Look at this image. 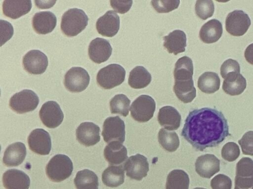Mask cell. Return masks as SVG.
I'll return each instance as SVG.
<instances>
[{
	"instance_id": "obj_1",
	"label": "cell",
	"mask_w": 253,
	"mask_h": 189,
	"mask_svg": "<svg viewBox=\"0 0 253 189\" xmlns=\"http://www.w3.org/2000/svg\"><path fill=\"white\" fill-rule=\"evenodd\" d=\"M181 135L196 150L203 151L218 146L230 134L223 113L206 107L189 112Z\"/></svg>"
},
{
	"instance_id": "obj_2",
	"label": "cell",
	"mask_w": 253,
	"mask_h": 189,
	"mask_svg": "<svg viewBox=\"0 0 253 189\" xmlns=\"http://www.w3.org/2000/svg\"><path fill=\"white\" fill-rule=\"evenodd\" d=\"M88 21V18L84 11L77 8H71L62 16L61 30L66 36H75L85 28Z\"/></svg>"
},
{
	"instance_id": "obj_3",
	"label": "cell",
	"mask_w": 253,
	"mask_h": 189,
	"mask_svg": "<svg viewBox=\"0 0 253 189\" xmlns=\"http://www.w3.org/2000/svg\"><path fill=\"white\" fill-rule=\"evenodd\" d=\"M73 170L72 160L66 155L58 154L53 156L45 167L46 174L54 182H60L69 178Z\"/></svg>"
},
{
	"instance_id": "obj_4",
	"label": "cell",
	"mask_w": 253,
	"mask_h": 189,
	"mask_svg": "<svg viewBox=\"0 0 253 189\" xmlns=\"http://www.w3.org/2000/svg\"><path fill=\"white\" fill-rule=\"evenodd\" d=\"M126 70L120 64H110L101 68L96 76L97 84L104 89H111L125 80Z\"/></svg>"
},
{
	"instance_id": "obj_5",
	"label": "cell",
	"mask_w": 253,
	"mask_h": 189,
	"mask_svg": "<svg viewBox=\"0 0 253 189\" xmlns=\"http://www.w3.org/2000/svg\"><path fill=\"white\" fill-rule=\"evenodd\" d=\"M39 103L38 95L31 90H23L13 94L9 102L10 108L18 114L34 110Z\"/></svg>"
},
{
	"instance_id": "obj_6",
	"label": "cell",
	"mask_w": 253,
	"mask_h": 189,
	"mask_svg": "<svg viewBox=\"0 0 253 189\" xmlns=\"http://www.w3.org/2000/svg\"><path fill=\"white\" fill-rule=\"evenodd\" d=\"M155 109L156 103L151 96L141 95L132 103L130 115L136 121L147 122L153 117Z\"/></svg>"
},
{
	"instance_id": "obj_7",
	"label": "cell",
	"mask_w": 253,
	"mask_h": 189,
	"mask_svg": "<svg viewBox=\"0 0 253 189\" xmlns=\"http://www.w3.org/2000/svg\"><path fill=\"white\" fill-rule=\"evenodd\" d=\"M90 76L81 67H73L65 74L64 86L70 92L79 93L84 91L89 85Z\"/></svg>"
},
{
	"instance_id": "obj_8",
	"label": "cell",
	"mask_w": 253,
	"mask_h": 189,
	"mask_svg": "<svg viewBox=\"0 0 253 189\" xmlns=\"http://www.w3.org/2000/svg\"><path fill=\"white\" fill-rule=\"evenodd\" d=\"M251 24V19L248 15L241 10H236L229 13L225 20L227 32L235 36L244 35Z\"/></svg>"
},
{
	"instance_id": "obj_9",
	"label": "cell",
	"mask_w": 253,
	"mask_h": 189,
	"mask_svg": "<svg viewBox=\"0 0 253 189\" xmlns=\"http://www.w3.org/2000/svg\"><path fill=\"white\" fill-rule=\"evenodd\" d=\"M234 189H253V160L242 158L237 163Z\"/></svg>"
},
{
	"instance_id": "obj_10",
	"label": "cell",
	"mask_w": 253,
	"mask_h": 189,
	"mask_svg": "<svg viewBox=\"0 0 253 189\" xmlns=\"http://www.w3.org/2000/svg\"><path fill=\"white\" fill-rule=\"evenodd\" d=\"M125 133V123L119 116L110 117L104 121L102 135L106 143L119 141L123 144Z\"/></svg>"
},
{
	"instance_id": "obj_11",
	"label": "cell",
	"mask_w": 253,
	"mask_h": 189,
	"mask_svg": "<svg viewBox=\"0 0 253 189\" xmlns=\"http://www.w3.org/2000/svg\"><path fill=\"white\" fill-rule=\"evenodd\" d=\"M39 116L42 124L46 127L54 128L62 122L64 115L59 105L54 101H48L42 106Z\"/></svg>"
},
{
	"instance_id": "obj_12",
	"label": "cell",
	"mask_w": 253,
	"mask_h": 189,
	"mask_svg": "<svg viewBox=\"0 0 253 189\" xmlns=\"http://www.w3.org/2000/svg\"><path fill=\"white\" fill-rule=\"evenodd\" d=\"M123 167L127 177L137 181L146 177L149 169L147 158L139 154L129 157Z\"/></svg>"
},
{
	"instance_id": "obj_13",
	"label": "cell",
	"mask_w": 253,
	"mask_h": 189,
	"mask_svg": "<svg viewBox=\"0 0 253 189\" xmlns=\"http://www.w3.org/2000/svg\"><path fill=\"white\" fill-rule=\"evenodd\" d=\"M22 64L26 71L32 74L43 73L48 65L47 56L39 50H32L23 57Z\"/></svg>"
},
{
	"instance_id": "obj_14",
	"label": "cell",
	"mask_w": 253,
	"mask_h": 189,
	"mask_svg": "<svg viewBox=\"0 0 253 189\" xmlns=\"http://www.w3.org/2000/svg\"><path fill=\"white\" fill-rule=\"evenodd\" d=\"M28 142L30 149L40 155H48L51 148L50 135L42 128H36L29 134Z\"/></svg>"
},
{
	"instance_id": "obj_15",
	"label": "cell",
	"mask_w": 253,
	"mask_h": 189,
	"mask_svg": "<svg viewBox=\"0 0 253 189\" xmlns=\"http://www.w3.org/2000/svg\"><path fill=\"white\" fill-rule=\"evenodd\" d=\"M120 20L118 15L113 10H109L98 19L96 28L98 32L104 36L113 37L118 32Z\"/></svg>"
},
{
	"instance_id": "obj_16",
	"label": "cell",
	"mask_w": 253,
	"mask_h": 189,
	"mask_svg": "<svg viewBox=\"0 0 253 189\" xmlns=\"http://www.w3.org/2000/svg\"><path fill=\"white\" fill-rule=\"evenodd\" d=\"M100 128L92 122L81 123L76 129V138L81 144L89 147L97 144L100 140Z\"/></svg>"
},
{
	"instance_id": "obj_17",
	"label": "cell",
	"mask_w": 253,
	"mask_h": 189,
	"mask_svg": "<svg viewBox=\"0 0 253 189\" xmlns=\"http://www.w3.org/2000/svg\"><path fill=\"white\" fill-rule=\"evenodd\" d=\"M112 48L109 42L102 38L93 39L88 46L90 59L97 63L107 61L112 54Z\"/></svg>"
},
{
	"instance_id": "obj_18",
	"label": "cell",
	"mask_w": 253,
	"mask_h": 189,
	"mask_svg": "<svg viewBox=\"0 0 253 189\" xmlns=\"http://www.w3.org/2000/svg\"><path fill=\"white\" fill-rule=\"evenodd\" d=\"M195 170L202 177L210 178L220 170V160L213 155L199 157L195 162Z\"/></svg>"
},
{
	"instance_id": "obj_19",
	"label": "cell",
	"mask_w": 253,
	"mask_h": 189,
	"mask_svg": "<svg viewBox=\"0 0 253 189\" xmlns=\"http://www.w3.org/2000/svg\"><path fill=\"white\" fill-rule=\"evenodd\" d=\"M2 183L6 189H28L30 179L22 171L11 169L3 173Z\"/></svg>"
},
{
	"instance_id": "obj_20",
	"label": "cell",
	"mask_w": 253,
	"mask_h": 189,
	"mask_svg": "<svg viewBox=\"0 0 253 189\" xmlns=\"http://www.w3.org/2000/svg\"><path fill=\"white\" fill-rule=\"evenodd\" d=\"M33 28L38 34H45L51 32L55 28L57 18L50 11L36 13L33 18Z\"/></svg>"
},
{
	"instance_id": "obj_21",
	"label": "cell",
	"mask_w": 253,
	"mask_h": 189,
	"mask_svg": "<svg viewBox=\"0 0 253 189\" xmlns=\"http://www.w3.org/2000/svg\"><path fill=\"white\" fill-rule=\"evenodd\" d=\"M181 117L178 111L171 106L162 107L158 114V121L165 129L171 131L178 128Z\"/></svg>"
},
{
	"instance_id": "obj_22",
	"label": "cell",
	"mask_w": 253,
	"mask_h": 189,
	"mask_svg": "<svg viewBox=\"0 0 253 189\" xmlns=\"http://www.w3.org/2000/svg\"><path fill=\"white\" fill-rule=\"evenodd\" d=\"M163 40V46L169 53L176 55L185 51L186 35L182 31L174 30L164 36Z\"/></svg>"
},
{
	"instance_id": "obj_23",
	"label": "cell",
	"mask_w": 253,
	"mask_h": 189,
	"mask_svg": "<svg viewBox=\"0 0 253 189\" xmlns=\"http://www.w3.org/2000/svg\"><path fill=\"white\" fill-rule=\"evenodd\" d=\"M26 156V148L24 143L16 142L9 145L5 150L2 161L8 167L21 164Z\"/></svg>"
},
{
	"instance_id": "obj_24",
	"label": "cell",
	"mask_w": 253,
	"mask_h": 189,
	"mask_svg": "<svg viewBox=\"0 0 253 189\" xmlns=\"http://www.w3.org/2000/svg\"><path fill=\"white\" fill-rule=\"evenodd\" d=\"M224 79L222 89L228 94L230 95H239L246 88V80L240 72H230L226 75Z\"/></svg>"
},
{
	"instance_id": "obj_25",
	"label": "cell",
	"mask_w": 253,
	"mask_h": 189,
	"mask_svg": "<svg viewBox=\"0 0 253 189\" xmlns=\"http://www.w3.org/2000/svg\"><path fill=\"white\" fill-rule=\"evenodd\" d=\"M104 156L109 164L119 165L127 158V149L122 143L112 141L104 148Z\"/></svg>"
},
{
	"instance_id": "obj_26",
	"label": "cell",
	"mask_w": 253,
	"mask_h": 189,
	"mask_svg": "<svg viewBox=\"0 0 253 189\" xmlns=\"http://www.w3.org/2000/svg\"><path fill=\"white\" fill-rule=\"evenodd\" d=\"M32 8L31 0H4L2 3L3 14L16 19L28 13Z\"/></svg>"
},
{
	"instance_id": "obj_27",
	"label": "cell",
	"mask_w": 253,
	"mask_h": 189,
	"mask_svg": "<svg viewBox=\"0 0 253 189\" xmlns=\"http://www.w3.org/2000/svg\"><path fill=\"white\" fill-rule=\"evenodd\" d=\"M223 32L222 25L217 19L209 20L201 27L199 32L201 40L206 43H212L218 40Z\"/></svg>"
},
{
	"instance_id": "obj_28",
	"label": "cell",
	"mask_w": 253,
	"mask_h": 189,
	"mask_svg": "<svg viewBox=\"0 0 253 189\" xmlns=\"http://www.w3.org/2000/svg\"><path fill=\"white\" fill-rule=\"evenodd\" d=\"M193 64L192 60L187 56L179 58L175 64L173 75L175 82L193 80Z\"/></svg>"
},
{
	"instance_id": "obj_29",
	"label": "cell",
	"mask_w": 253,
	"mask_h": 189,
	"mask_svg": "<svg viewBox=\"0 0 253 189\" xmlns=\"http://www.w3.org/2000/svg\"><path fill=\"white\" fill-rule=\"evenodd\" d=\"M125 180V170L122 165H111L102 174L103 184L111 188L117 187L123 184Z\"/></svg>"
},
{
	"instance_id": "obj_30",
	"label": "cell",
	"mask_w": 253,
	"mask_h": 189,
	"mask_svg": "<svg viewBox=\"0 0 253 189\" xmlns=\"http://www.w3.org/2000/svg\"><path fill=\"white\" fill-rule=\"evenodd\" d=\"M151 80V75L144 67L137 66L130 71L128 84L133 89H142L147 87Z\"/></svg>"
},
{
	"instance_id": "obj_31",
	"label": "cell",
	"mask_w": 253,
	"mask_h": 189,
	"mask_svg": "<svg viewBox=\"0 0 253 189\" xmlns=\"http://www.w3.org/2000/svg\"><path fill=\"white\" fill-rule=\"evenodd\" d=\"M77 189H98V179L96 174L88 169L77 172L74 180Z\"/></svg>"
},
{
	"instance_id": "obj_32",
	"label": "cell",
	"mask_w": 253,
	"mask_h": 189,
	"mask_svg": "<svg viewBox=\"0 0 253 189\" xmlns=\"http://www.w3.org/2000/svg\"><path fill=\"white\" fill-rule=\"evenodd\" d=\"M220 85V80L218 74L213 72H205L198 80V88L203 93L212 94L218 91Z\"/></svg>"
},
{
	"instance_id": "obj_33",
	"label": "cell",
	"mask_w": 253,
	"mask_h": 189,
	"mask_svg": "<svg viewBox=\"0 0 253 189\" xmlns=\"http://www.w3.org/2000/svg\"><path fill=\"white\" fill-rule=\"evenodd\" d=\"M188 175L181 169H174L168 175L166 189H188L189 185Z\"/></svg>"
},
{
	"instance_id": "obj_34",
	"label": "cell",
	"mask_w": 253,
	"mask_h": 189,
	"mask_svg": "<svg viewBox=\"0 0 253 189\" xmlns=\"http://www.w3.org/2000/svg\"><path fill=\"white\" fill-rule=\"evenodd\" d=\"M173 89L177 98L185 103L191 102L196 95L193 81L187 83L174 82Z\"/></svg>"
},
{
	"instance_id": "obj_35",
	"label": "cell",
	"mask_w": 253,
	"mask_h": 189,
	"mask_svg": "<svg viewBox=\"0 0 253 189\" xmlns=\"http://www.w3.org/2000/svg\"><path fill=\"white\" fill-rule=\"evenodd\" d=\"M158 141L165 150L172 152L175 151L179 146V139L176 133L161 128L158 133Z\"/></svg>"
},
{
	"instance_id": "obj_36",
	"label": "cell",
	"mask_w": 253,
	"mask_h": 189,
	"mask_svg": "<svg viewBox=\"0 0 253 189\" xmlns=\"http://www.w3.org/2000/svg\"><path fill=\"white\" fill-rule=\"evenodd\" d=\"M130 100L124 94L115 95L110 101V108L112 114H120L124 117L129 113Z\"/></svg>"
},
{
	"instance_id": "obj_37",
	"label": "cell",
	"mask_w": 253,
	"mask_h": 189,
	"mask_svg": "<svg viewBox=\"0 0 253 189\" xmlns=\"http://www.w3.org/2000/svg\"><path fill=\"white\" fill-rule=\"evenodd\" d=\"M195 10L198 17L205 20L212 16L214 11V3L211 0H197Z\"/></svg>"
},
{
	"instance_id": "obj_38",
	"label": "cell",
	"mask_w": 253,
	"mask_h": 189,
	"mask_svg": "<svg viewBox=\"0 0 253 189\" xmlns=\"http://www.w3.org/2000/svg\"><path fill=\"white\" fill-rule=\"evenodd\" d=\"M152 6L158 13L169 12L178 7L179 0H152Z\"/></svg>"
},
{
	"instance_id": "obj_39",
	"label": "cell",
	"mask_w": 253,
	"mask_h": 189,
	"mask_svg": "<svg viewBox=\"0 0 253 189\" xmlns=\"http://www.w3.org/2000/svg\"><path fill=\"white\" fill-rule=\"evenodd\" d=\"M240 154V150L239 146L233 142L226 143L221 150L222 158L229 162L235 160L239 157Z\"/></svg>"
},
{
	"instance_id": "obj_40",
	"label": "cell",
	"mask_w": 253,
	"mask_h": 189,
	"mask_svg": "<svg viewBox=\"0 0 253 189\" xmlns=\"http://www.w3.org/2000/svg\"><path fill=\"white\" fill-rule=\"evenodd\" d=\"M238 143L243 154L253 156V131L246 132Z\"/></svg>"
},
{
	"instance_id": "obj_41",
	"label": "cell",
	"mask_w": 253,
	"mask_h": 189,
	"mask_svg": "<svg viewBox=\"0 0 253 189\" xmlns=\"http://www.w3.org/2000/svg\"><path fill=\"white\" fill-rule=\"evenodd\" d=\"M232 181L231 179L224 174H218L213 177L211 181L212 189H231Z\"/></svg>"
},
{
	"instance_id": "obj_42",
	"label": "cell",
	"mask_w": 253,
	"mask_h": 189,
	"mask_svg": "<svg viewBox=\"0 0 253 189\" xmlns=\"http://www.w3.org/2000/svg\"><path fill=\"white\" fill-rule=\"evenodd\" d=\"M232 72H240V66L237 61L229 59L223 62L220 67V74L224 78L227 74Z\"/></svg>"
},
{
	"instance_id": "obj_43",
	"label": "cell",
	"mask_w": 253,
	"mask_h": 189,
	"mask_svg": "<svg viewBox=\"0 0 253 189\" xmlns=\"http://www.w3.org/2000/svg\"><path fill=\"white\" fill-rule=\"evenodd\" d=\"M0 46H1L12 36L13 34V28L9 22L0 20Z\"/></svg>"
},
{
	"instance_id": "obj_44",
	"label": "cell",
	"mask_w": 253,
	"mask_h": 189,
	"mask_svg": "<svg viewBox=\"0 0 253 189\" xmlns=\"http://www.w3.org/2000/svg\"><path fill=\"white\" fill-rule=\"evenodd\" d=\"M132 0H110L112 7L118 13L124 14L130 9Z\"/></svg>"
},
{
	"instance_id": "obj_45",
	"label": "cell",
	"mask_w": 253,
	"mask_h": 189,
	"mask_svg": "<svg viewBox=\"0 0 253 189\" xmlns=\"http://www.w3.org/2000/svg\"><path fill=\"white\" fill-rule=\"evenodd\" d=\"M244 56L246 61L253 65V43L250 44L246 49Z\"/></svg>"
},
{
	"instance_id": "obj_46",
	"label": "cell",
	"mask_w": 253,
	"mask_h": 189,
	"mask_svg": "<svg viewBox=\"0 0 253 189\" xmlns=\"http://www.w3.org/2000/svg\"><path fill=\"white\" fill-rule=\"evenodd\" d=\"M194 189H206L197 187V188H194Z\"/></svg>"
}]
</instances>
